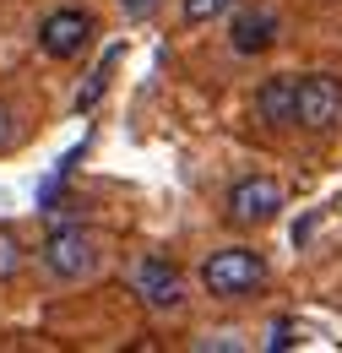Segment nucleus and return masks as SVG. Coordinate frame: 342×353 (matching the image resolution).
I'll return each mask as SVG.
<instances>
[{
  "mask_svg": "<svg viewBox=\"0 0 342 353\" xmlns=\"http://www.w3.org/2000/svg\"><path fill=\"white\" fill-rule=\"evenodd\" d=\"M288 343H294V321H277V326H272V337H266V348L277 353V348H288Z\"/></svg>",
  "mask_w": 342,
  "mask_h": 353,
  "instance_id": "nucleus-14",
  "label": "nucleus"
},
{
  "mask_svg": "<svg viewBox=\"0 0 342 353\" xmlns=\"http://www.w3.org/2000/svg\"><path fill=\"white\" fill-rule=\"evenodd\" d=\"M277 212H283V185H277V179L250 174V179H239V185L228 190V218L245 223V228H261V223H272Z\"/></svg>",
  "mask_w": 342,
  "mask_h": 353,
  "instance_id": "nucleus-5",
  "label": "nucleus"
},
{
  "mask_svg": "<svg viewBox=\"0 0 342 353\" xmlns=\"http://www.w3.org/2000/svg\"><path fill=\"white\" fill-rule=\"evenodd\" d=\"M294 88H299V77H272L256 92V114L266 125H294Z\"/></svg>",
  "mask_w": 342,
  "mask_h": 353,
  "instance_id": "nucleus-8",
  "label": "nucleus"
},
{
  "mask_svg": "<svg viewBox=\"0 0 342 353\" xmlns=\"http://www.w3.org/2000/svg\"><path fill=\"white\" fill-rule=\"evenodd\" d=\"M294 125H304V131H332V125H342V82L337 77L315 71V77H304L299 88H294Z\"/></svg>",
  "mask_w": 342,
  "mask_h": 353,
  "instance_id": "nucleus-3",
  "label": "nucleus"
},
{
  "mask_svg": "<svg viewBox=\"0 0 342 353\" xmlns=\"http://www.w3.org/2000/svg\"><path fill=\"white\" fill-rule=\"evenodd\" d=\"M114 60H120V49H109V54H103V65L92 71V82H87L82 92H77V114H82V109H92V103L103 98V88H109V77H114Z\"/></svg>",
  "mask_w": 342,
  "mask_h": 353,
  "instance_id": "nucleus-9",
  "label": "nucleus"
},
{
  "mask_svg": "<svg viewBox=\"0 0 342 353\" xmlns=\"http://www.w3.org/2000/svg\"><path fill=\"white\" fill-rule=\"evenodd\" d=\"M92 33H98V22L77 11V6H60V11H49L39 22V49L49 60H77L87 44H92Z\"/></svg>",
  "mask_w": 342,
  "mask_h": 353,
  "instance_id": "nucleus-4",
  "label": "nucleus"
},
{
  "mask_svg": "<svg viewBox=\"0 0 342 353\" xmlns=\"http://www.w3.org/2000/svg\"><path fill=\"white\" fill-rule=\"evenodd\" d=\"M17 109H11V103H6V98H0V152H6V147H17Z\"/></svg>",
  "mask_w": 342,
  "mask_h": 353,
  "instance_id": "nucleus-12",
  "label": "nucleus"
},
{
  "mask_svg": "<svg viewBox=\"0 0 342 353\" xmlns=\"http://www.w3.org/2000/svg\"><path fill=\"white\" fill-rule=\"evenodd\" d=\"M158 6H163V0H120V11H125L130 22H141V17H152Z\"/></svg>",
  "mask_w": 342,
  "mask_h": 353,
  "instance_id": "nucleus-13",
  "label": "nucleus"
},
{
  "mask_svg": "<svg viewBox=\"0 0 342 353\" xmlns=\"http://www.w3.org/2000/svg\"><path fill=\"white\" fill-rule=\"evenodd\" d=\"M277 44V17L272 11H239L234 17V49L239 54H266Z\"/></svg>",
  "mask_w": 342,
  "mask_h": 353,
  "instance_id": "nucleus-7",
  "label": "nucleus"
},
{
  "mask_svg": "<svg viewBox=\"0 0 342 353\" xmlns=\"http://www.w3.org/2000/svg\"><path fill=\"white\" fill-rule=\"evenodd\" d=\"M17 272H22V245H17V234L0 228V283H11Z\"/></svg>",
  "mask_w": 342,
  "mask_h": 353,
  "instance_id": "nucleus-10",
  "label": "nucleus"
},
{
  "mask_svg": "<svg viewBox=\"0 0 342 353\" xmlns=\"http://www.w3.org/2000/svg\"><path fill=\"white\" fill-rule=\"evenodd\" d=\"M43 266H49V277H60V283H82L98 272L103 261V250H98V234L82 228V223H66V228H54L49 239H43Z\"/></svg>",
  "mask_w": 342,
  "mask_h": 353,
  "instance_id": "nucleus-2",
  "label": "nucleus"
},
{
  "mask_svg": "<svg viewBox=\"0 0 342 353\" xmlns=\"http://www.w3.org/2000/svg\"><path fill=\"white\" fill-rule=\"evenodd\" d=\"M136 294L147 299L152 310H174L185 299V283H179V266L163 261V256H147V261L136 266Z\"/></svg>",
  "mask_w": 342,
  "mask_h": 353,
  "instance_id": "nucleus-6",
  "label": "nucleus"
},
{
  "mask_svg": "<svg viewBox=\"0 0 342 353\" xmlns=\"http://www.w3.org/2000/svg\"><path fill=\"white\" fill-rule=\"evenodd\" d=\"M261 283H266V261H261L256 250H245V245L212 250L201 261V288L212 299H245V294H256Z\"/></svg>",
  "mask_w": 342,
  "mask_h": 353,
  "instance_id": "nucleus-1",
  "label": "nucleus"
},
{
  "mask_svg": "<svg viewBox=\"0 0 342 353\" xmlns=\"http://www.w3.org/2000/svg\"><path fill=\"white\" fill-rule=\"evenodd\" d=\"M228 6H234V0H185V22H212Z\"/></svg>",
  "mask_w": 342,
  "mask_h": 353,
  "instance_id": "nucleus-11",
  "label": "nucleus"
}]
</instances>
